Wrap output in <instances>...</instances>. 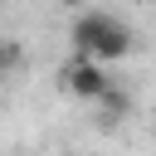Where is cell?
Listing matches in <instances>:
<instances>
[{
	"label": "cell",
	"instance_id": "cell-2",
	"mask_svg": "<svg viewBox=\"0 0 156 156\" xmlns=\"http://www.w3.org/2000/svg\"><path fill=\"white\" fill-rule=\"evenodd\" d=\"M58 83H63V93H68V98H78V102H98V98L112 88L107 63H102V58H93V54H78V49H73V58L58 68Z\"/></svg>",
	"mask_w": 156,
	"mask_h": 156
},
{
	"label": "cell",
	"instance_id": "cell-1",
	"mask_svg": "<svg viewBox=\"0 0 156 156\" xmlns=\"http://www.w3.org/2000/svg\"><path fill=\"white\" fill-rule=\"evenodd\" d=\"M68 44L78 54H93L102 63H117V58L132 54L136 39H132V24H122L117 15H107V10H78L73 24H68Z\"/></svg>",
	"mask_w": 156,
	"mask_h": 156
},
{
	"label": "cell",
	"instance_id": "cell-3",
	"mask_svg": "<svg viewBox=\"0 0 156 156\" xmlns=\"http://www.w3.org/2000/svg\"><path fill=\"white\" fill-rule=\"evenodd\" d=\"M20 63H24V49H20L15 39H0V83H5V78H10Z\"/></svg>",
	"mask_w": 156,
	"mask_h": 156
}]
</instances>
